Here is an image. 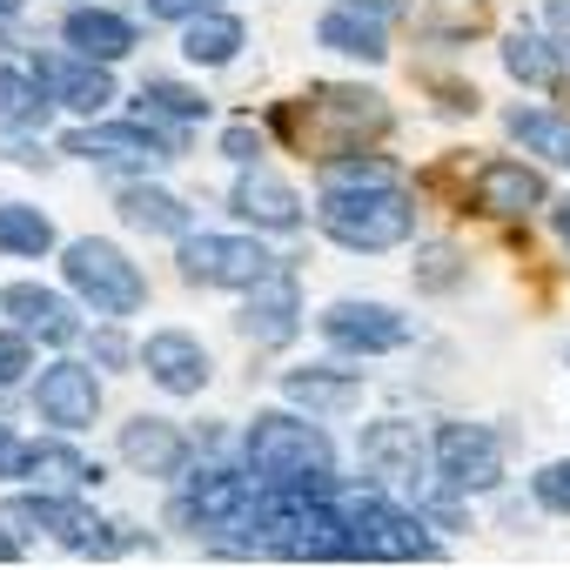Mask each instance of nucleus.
<instances>
[{
    "instance_id": "39448f33",
    "label": "nucleus",
    "mask_w": 570,
    "mask_h": 570,
    "mask_svg": "<svg viewBox=\"0 0 570 570\" xmlns=\"http://www.w3.org/2000/svg\"><path fill=\"white\" fill-rule=\"evenodd\" d=\"M350 557H383V563H410V557H436V537H423V523L383 497H363L350 510Z\"/></svg>"
},
{
    "instance_id": "393cba45",
    "label": "nucleus",
    "mask_w": 570,
    "mask_h": 570,
    "mask_svg": "<svg viewBox=\"0 0 570 570\" xmlns=\"http://www.w3.org/2000/svg\"><path fill=\"white\" fill-rule=\"evenodd\" d=\"M115 208H121V222H128V228H141V235H188V208H181L168 188L135 181V188H121V195H115Z\"/></svg>"
},
{
    "instance_id": "f3484780",
    "label": "nucleus",
    "mask_w": 570,
    "mask_h": 570,
    "mask_svg": "<svg viewBox=\"0 0 570 570\" xmlns=\"http://www.w3.org/2000/svg\"><path fill=\"white\" fill-rule=\"evenodd\" d=\"M476 208L497 215V222H517V215H537L543 208V175L523 168V161H483L476 181H470Z\"/></svg>"
},
{
    "instance_id": "c756f323",
    "label": "nucleus",
    "mask_w": 570,
    "mask_h": 570,
    "mask_svg": "<svg viewBox=\"0 0 570 570\" xmlns=\"http://www.w3.org/2000/svg\"><path fill=\"white\" fill-rule=\"evenodd\" d=\"M141 115H148V121H155V115H161V121H202L208 101H202L195 88H181V81H148V88H141Z\"/></svg>"
},
{
    "instance_id": "6e6552de",
    "label": "nucleus",
    "mask_w": 570,
    "mask_h": 570,
    "mask_svg": "<svg viewBox=\"0 0 570 570\" xmlns=\"http://www.w3.org/2000/svg\"><path fill=\"white\" fill-rule=\"evenodd\" d=\"M68 148L88 155V161H108V168H141L148 175V168H161V161L181 155V135H161L148 121H101V128L68 135Z\"/></svg>"
},
{
    "instance_id": "b1692460",
    "label": "nucleus",
    "mask_w": 570,
    "mask_h": 570,
    "mask_svg": "<svg viewBox=\"0 0 570 570\" xmlns=\"http://www.w3.org/2000/svg\"><path fill=\"white\" fill-rule=\"evenodd\" d=\"M181 55L195 61V68H228L235 55H242V21L235 14H195V21H181Z\"/></svg>"
},
{
    "instance_id": "473e14b6",
    "label": "nucleus",
    "mask_w": 570,
    "mask_h": 570,
    "mask_svg": "<svg viewBox=\"0 0 570 570\" xmlns=\"http://www.w3.org/2000/svg\"><path fill=\"white\" fill-rule=\"evenodd\" d=\"M28 370H35V343H28V330H0V390L21 383Z\"/></svg>"
},
{
    "instance_id": "5701e85b",
    "label": "nucleus",
    "mask_w": 570,
    "mask_h": 570,
    "mask_svg": "<svg viewBox=\"0 0 570 570\" xmlns=\"http://www.w3.org/2000/svg\"><path fill=\"white\" fill-rule=\"evenodd\" d=\"M8 517L48 530V537H61V543H75V550H95V543H101V537H95L101 523H95L81 503H68V497H21V503H8Z\"/></svg>"
},
{
    "instance_id": "6ab92c4d",
    "label": "nucleus",
    "mask_w": 570,
    "mask_h": 570,
    "mask_svg": "<svg viewBox=\"0 0 570 570\" xmlns=\"http://www.w3.org/2000/svg\"><path fill=\"white\" fill-rule=\"evenodd\" d=\"M0 309H8L28 336H41V343H75V336H81L68 296L41 289V282H14V289H0Z\"/></svg>"
},
{
    "instance_id": "ddd939ff",
    "label": "nucleus",
    "mask_w": 570,
    "mask_h": 570,
    "mask_svg": "<svg viewBox=\"0 0 570 570\" xmlns=\"http://www.w3.org/2000/svg\"><path fill=\"white\" fill-rule=\"evenodd\" d=\"M363 463H370V476H383L390 490H416L423 470L436 463V450L416 436V423L390 416V423H370V430H363Z\"/></svg>"
},
{
    "instance_id": "f03ea898",
    "label": "nucleus",
    "mask_w": 570,
    "mask_h": 570,
    "mask_svg": "<svg viewBox=\"0 0 570 570\" xmlns=\"http://www.w3.org/2000/svg\"><path fill=\"white\" fill-rule=\"evenodd\" d=\"M323 235L356 248V255H383L396 242H410L416 228V208L396 181H370V188H323V208H316Z\"/></svg>"
},
{
    "instance_id": "4468645a",
    "label": "nucleus",
    "mask_w": 570,
    "mask_h": 570,
    "mask_svg": "<svg viewBox=\"0 0 570 570\" xmlns=\"http://www.w3.org/2000/svg\"><path fill=\"white\" fill-rule=\"evenodd\" d=\"M41 95L68 115H101L115 101V81H108V61H88V55H41L35 68Z\"/></svg>"
},
{
    "instance_id": "2f4dec72",
    "label": "nucleus",
    "mask_w": 570,
    "mask_h": 570,
    "mask_svg": "<svg viewBox=\"0 0 570 570\" xmlns=\"http://www.w3.org/2000/svg\"><path fill=\"white\" fill-rule=\"evenodd\" d=\"M530 490H537V503H543V510H557V517H570V456H557V463H543V470L530 476Z\"/></svg>"
},
{
    "instance_id": "9b49d317",
    "label": "nucleus",
    "mask_w": 570,
    "mask_h": 570,
    "mask_svg": "<svg viewBox=\"0 0 570 570\" xmlns=\"http://www.w3.org/2000/svg\"><path fill=\"white\" fill-rule=\"evenodd\" d=\"M390 14H396V0H336V8L316 21V41L330 55L383 61L390 55Z\"/></svg>"
},
{
    "instance_id": "dca6fc26",
    "label": "nucleus",
    "mask_w": 570,
    "mask_h": 570,
    "mask_svg": "<svg viewBox=\"0 0 570 570\" xmlns=\"http://www.w3.org/2000/svg\"><path fill=\"white\" fill-rule=\"evenodd\" d=\"M141 370H148L168 396H202V383H208V350H202L188 330H155V336L141 343Z\"/></svg>"
},
{
    "instance_id": "f8f14e48",
    "label": "nucleus",
    "mask_w": 570,
    "mask_h": 570,
    "mask_svg": "<svg viewBox=\"0 0 570 570\" xmlns=\"http://www.w3.org/2000/svg\"><path fill=\"white\" fill-rule=\"evenodd\" d=\"M35 410H41V423H55V430H88L95 416H101V383H95V370L88 363H48L41 376H35Z\"/></svg>"
},
{
    "instance_id": "f704fd0d",
    "label": "nucleus",
    "mask_w": 570,
    "mask_h": 570,
    "mask_svg": "<svg viewBox=\"0 0 570 570\" xmlns=\"http://www.w3.org/2000/svg\"><path fill=\"white\" fill-rule=\"evenodd\" d=\"M8 476H28V443L0 423V483H8Z\"/></svg>"
},
{
    "instance_id": "9d476101",
    "label": "nucleus",
    "mask_w": 570,
    "mask_h": 570,
    "mask_svg": "<svg viewBox=\"0 0 570 570\" xmlns=\"http://www.w3.org/2000/svg\"><path fill=\"white\" fill-rule=\"evenodd\" d=\"M255 490H262V483H255L248 470H202V476H188V490H181L175 517H181V523H195V530H235V523L248 517Z\"/></svg>"
},
{
    "instance_id": "bb28decb",
    "label": "nucleus",
    "mask_w": 570,
    "mask_h": 570,
    "mask_svg": "<svg viewBox=\"0 0 570 570\" xmlns=\"http://www.w3.org/2000/svg\"><path fill=\"white\" fill-rule=\"evenodd\" d=\"M28 476L48 490H88V483H101V463H88L68 443H28Z\"/></svg>"
},
{
    "instance_id": "58836bf2",
    "label": "nucleus",
    "mask_w": 570,
    "mask_h": 570,
    "mask_svg": "<svg viewBox=\"0 0 570 570\" xmlns=\"http://www.w3.org/2000/svg\"><path fill=\"white\" fill-rule=\"evenodd\" d=\"M95 356H101V363H128V343H121L115 330H101V336H95Z\"/></svg>"
},
{
    "instance_id": "a211bd4d",
    "label": "nucleus",
    "mask_w": 570,
    "mask_h": 570,
    "mask_svg": "<svg viewBox=\"0 0 570 570\" xmlns=\"http://www.w3.org/2000/svg\"><path fill=\"white\" fill-rule=\"evenodd\" d=\"M121 463L141 470V476H181L188 436L175 423H161V416H135V423H121Z\"/></svg>"
},
{
    "instance_id": "aec40b11",
    "label": "nucleus",
    "mask_w": 570,
    "mask_h": 570,
    "mask_svg": "<svg viewBox=\"0 0 570 570\" xmlns=\"http://www.w3.org/2000/svg\"><path fill=\"white\" fill-rule=\"evenodd\" d=\"M235 215L242 222H255V228H296L303 222V195L282 181V175H268V168H248L242 181H235Z\"/></svg>"
},
{
    "instance_id": "79ce46f5",
    "label": "nucleus",
    "mask_w": 570,
    "mask_h": 570,
    "mask_svg": "<svg viewBox=\"0 0 570 570\" xmlns=\"http://www.w3.org/2000/svg\"><path fill=\"white\" fill-rule=\"evenodd\" d=\"M28 8V0H0V14H21Z\"/></svg>"
},
{
    "instance_id": "c85d7f7f",
    "label": "nucleus",
    "mask_w": 570,
    "mask_h": 570,
    "mask_svg": "<svg viewBox=\"0 0 570 570\" xmlns=\"http://www.w3.org/2000/svg\"><path fill=\"white\" fill-rule=\"evenodd\" d=\"M55 248V222L28 202H0V255H48Z\"/></svg>"
},
{
    "instance_id": "0eeeda50",
    "label": "nucleus",
    "mask_w": 570,
    "mask_h": 570,
    "mask_svg": "<svg viewBox=\"0 0 570 570\" xmlns=\"http://www.w3.org/2000/svg\"><path fill=\"white\" fill-rule=\"evenodd\" d=\"M383 121H390L383 95H370V88H316L303 135H309L316 148H330V161H336V155H350L356 135H376Z\"/></svg>"
},
{
    "instance_id": "cd10ccee",
    "label": "nucleus",
    "mask_w": 570,
    "mask_h": 570,
    "mask_svg": "<svg viewBox=\"0 0 570 570\" xmlns=\"http://www.w3.org/2000/svg\"><path fill=\"white\" fill-rule=\"evenodd\" d=\"M503 68H510L523 88H557V75H563L550 35H537V28H517V35L503 41Z\"/></svg>"
},
{
    "instance_id": "4c0bfd02",
    "label": "nucleus",
    "mask_w": 570,
    "mask_h": 570,
    "mask_svg": "<svg viewBox=\"0 0 570 570\" xmlns=\"http://www.w3.org/2000/svg\"><path fill=\"white\" fill-rule=\"evenodd\" d=\"M543 28H550L557 41H570V0H550V8H543Z\"/></svg>"
},
{
    "instance_id": "7c9ffc66",
    "label": "nucleus",
    "mask_w": 570,
    "mask_h": 570,
    "mask_svg": "<svg viewBox=\"0 0 570 570\" xmlns=\"http://www.w3.org/2000/svg\"><path fill=\"white\" fill-rule=\"evenodd\" d=\"M41 108H48L41 101V81H28L21 68H0V121L21 128V121H41Z\"/></svg>"
},
{
    "instance_id": "1a4fd4ad",
    "label": "nucleus",
    "mask_w": 570,
    "mask_h": 570,
    "mask_svg": "<svg viewBox=\"0 0 570 570\" xmlns=\"http://www.w3.org/2000/svg\"><path fill=\"white\" fill-rule=\"evenodd\" d=\"M430 450H436V476L450 490H497V476H503V450L483 423H443Z\"/></svg>"
},
{
    "instance_id": "20e7f679",
    "label": "nucleus",
    "mask_w": 570,
    "mask_h": 570,
    "mask_svg": "<svg viewBox=\"0 0 570 570\" xmlns=\"http://www.w3.org/2000/svg\"><path fill=\"white\" fill-rule=\"evenodd\" d=\"M181 275L202 289H255L275 275V255L248 235H181Z\"/></svg>"
},
{
    "instance_id": "423d86ee",
    "label": "nucleus",
    "mask_w": 570,
    "mask_h": 570,
    "mask_svg": "<svg viewBox=\"0 0 570 570\" xmlns=\"http://www.w3.org/2000/svg\"><path fill=\"white\" fill-rule=\"evenodd\" d=\"M416 336L410 316H396L390 303H330L323 309V343L343 356H390Z\"/></svg>"
},
{
    "instance_id": "2eb2a0df",
    "label": "nucleus",
    "mask_w": 570,
    "mask_h": 570,
    "mask_svg": "<svg viewBox=\"0 0 570 570\" xmlns=\"http://www.w3.org/2000/svg\"><path fill=\"white\" fill-rule=\"evenodd\" d=\"M303 330V296H296V275H262L248 303H242V336L248 343H289Z\"/></svg>"
},
{
    "instance_id": "ea45409f",
    "label": "nucleus",
    "mask_w": 570,
    "mask_h": 570,
    "mask_svg": "<svg viewBox=\"0 0 570 570\" xmlns=\"http://www.w3.org/2000/svg\"><path fill=\"white\" fill-rule=\"evenodd\" d=\"M557 235H563V242H570V195H563V202H557Z\"/></svg>"
},
{
    "instance_id": "4be33fe9",
    "label": "nucleus",
    "mask_w": 570,
    "mask_h": 570,
    "mask_svg": "<svg viewBox=\"0 0 570 570\" xmlns=\"http://www.w3.org/2000/svg\"><path fill=\"white\" fill-rule=\"evenodd\" d=\"M61 35H68V48L88 55V61H121V55H135V28H128L121 14H108V8H75V14L61 21Z\"/></svg>"
},
{
    "instance_id": "a19ab883",
    "label": "nucleus",
    "mask_w": 570,
    "mask_h": 570,
    "mask_svg": "<svg viewBox=\"0 0 570 570\" xmlns=\"http://www.w3.org/2000/svg\"><path fill=\"white\" fill-rule=\"evenodd\" d=\"M8 557H21V543H14L8 530H0V563H8Z\"/></svg>"
},
{
    "instance_id": "f257e3e1",
    "label": "nucleus",
    "mask_w": 570,
    "mask_h": 570,
    "mask_svg": "<svg viewBox=\"0 0 570 570\" xmlns=\"http://www.w3.org/2000/svg\"><path fill=\"white\" fill-rule=\"evenodd\" d=\"M242 463L262 490H330V436L316 416L268 410L242 436Z\"/></svg>"
},
{
    "instance_id": "7ed1b4c3",
    "label": "nucleus",
    "mask_w": 570,
    "mask_h": 570,
    "mask_svg": "<svg viewBox=\"0 0 570 570\" xmlns=\"http://www.w3.org/2000/svg\"><path fill=\"white\" fill-rule=\"evenodd\" d=\"M68 289L81 296V303H95V316H135L141 303H148V282H141V268L115 248V242H95V235H81V242H68Z\"/></svg>"
},
{
    "instance_id": "a878e982",
    "label": "nucleus",
    "mask_w": 570,
    "mask_h": 570,
    "mask_svg": "<svg viewBox=\"0 0 570 570\" xmlns=\"http://www.w3.org/2000/svg\"><path fill=\"white\" fill-rule=\"evenodd\" d=\"M503 128H510L530 155H543V161L570 168V115H550V108H510V115H503Z\"/></svg>"
},
{
    "instance_id": "412c9836",
    "label": "nucleus",
    "mask_w": 570,
    "mask_h": 570,
    "mask_svg": "<svg viewBox=\"0 0 570 570\" xmlns=\"http://www.w3.org/2000/svg\"><path fill=\"white\" fill-rule=\"evenodd\" d=\"M282 396L309 403V416H343L363 403V376L356 370H296V376H282Z\"/></svg>"
},
{
    "instance_id": "72a5a7b5",
    "label": "nucleus",
    "mask_w": 570,
    "mask_h": 570,
    "mask_svg": "<svg viewBox=\"0 0 570 570\" xmlns=\"http://www.w3.org/2000/svg\"><path fill=\"white\" fill-rule=\"evenodd\" d=\"M416 282H423V289H450V282H456V248H423V268H416Z\"/></svg>"
},
{
    "instance_id": "c9c22d12",
    "label": "nucleus",
    "mask_w": 570,
    "mask_h": 570,
    "mask_svg": "<svg viewBox=\"0 0 570 570\" xmlns=\"http://www.w3.org/2000/svg\"><path fill=\"white\" fill-rule=\"evenodd\" d=\"M222 155H228V161H242V168H255L262 135H255V128H228V135H222Z\"/></svg>"
},
{
    "instance_id": "e433bc0d",
    "label": "nucleus",
    "mask_w": 570,
    "mask_h": 570,
    "mask_svg": "<svg viewBox=\"0 0 570 570\" xmlns=\"http://www.w3.org/2000/svg\"><path fill=\"white\" fill-rule=\"evenodd\" d=\"M141 8H148L155 21H195V14L215 8V0H141Z\"/></svg>"
}]
</instances>
